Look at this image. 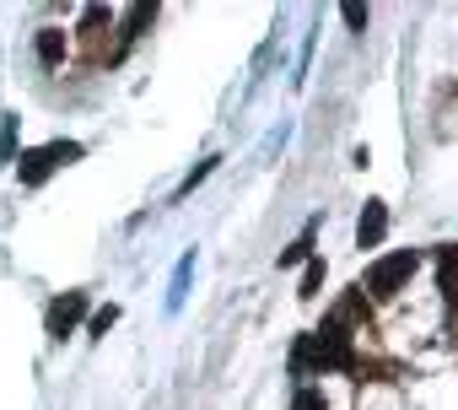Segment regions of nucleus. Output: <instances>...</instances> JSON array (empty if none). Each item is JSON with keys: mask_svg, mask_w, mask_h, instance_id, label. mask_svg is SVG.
Returning a JSON list of instances; mask_svg holds the SVG:
<instances>
[{"mask_svg": "<svg viewBox=\"0 0 458 410\" xmlns=\"http://www.w3.org/2000/svg\"><path fill=\"white\" fill-rule=\"evenodd\" d=\"M437 281H442V303L458 308V249L453 243L437 249Z\"/></svg>", "mask_w": 458, "mask_h": 410, "instance_id": "obj_5", "label": "nucleus"}, {"mask_svg": "<svg viewBox=\"0 0 458 410\" xmlns=\"http://www.w3.org/2000/svg\"><path fill=\"white\" fill-rule=\"evenodd\" d=\"M308 254H313V227H308L292 249H281V265H297V260H308Z\"/></svg>", "mask_w": 458, "mask_h": 410, "instance_id": "obj_10", "label": "nucleus"}, {"mask_svg": "<svg viewBox=\"0 0 458 410\" xmlns=\"http://www.w3.org/2000/svg\"><path fill=\"white\" fill-rule=\"evenodd\" d=\"M210 173H216V157H210V162H199V167H194V173L183 178V189H178V200H183V194H194V184H205Z\"/></svg>", "mask_w": 458, "mask_h": 410, "instance_id": "obj_12", "label": "nucleus"}, {"mask_svg": "<svg viewBox=\"0 0 458 410\" xmlns=\"http://www.w3.org/2000/svg\"><path fill=\"white\" fill-rule=\"evenodd\" d=\"M87 308H92V297H87V292H60V297L49 303V313H44V329H49V340H65V335H76V324L87 319Z\"/></svg>", "mask_w": 458, "mask_h": 410, "instance_id": "obj_3", "label": "nucleus"}, {"mask_svg": "<svg viewBox=\"0 0 458 410\" xmlns=\"http://www.w3.org/2000/svg\"><path fill=\"white\" fill-rule=\"evenodd\" d=\"M81 151H87L81 141H49V146H38V151H22L17 173H22V184H28V189H44V184H49V173H55L60 162H76Z\"/></svg>", "mask_w": 458, "mask_h": 410, "instance_id": "obj_2", "label": "nucleus"}, {"mask_svg": "<svg viewBox=\"0 0 458 410\" xmlns=\"http://www.w3.org/2000/svg\"><path fill=\"white\" fill-rule=\"evenodd\" d=\"M114 324H119V308L108 303V308H98V313H92V324H87V329H92V335H108Z\"/></svg>", "mask_w": 458, "mask_h": 410, "instance_id": "obj_11", "label": "nucleus"}, {"mask_svg": "<svg viewBox=\"0 0 458 410\" xmlns=\"http://www.w3.org/2000/svg\"><path fill=\"white\" fill-rule=\"evenodd\" d=\"M151 22H157V6H130V12H124V33H119V38L130 44V38H140V28H151Z\"/></svg>", "mask_w": 458, "mask_h": 410, "instance_id": "obj_7", "label": "nucleus"}, {"mask_svg": "<svg viewBox=\"0 0 458 410\" xmlns=\"http://www.w3.org/2000/svg\"><path fill=\"white\" fill-rule=\"evenodd\" d=\"M340 17H345V28H351V33H361V28H367V6H356V0H351V6H340Z\"/></svg>", "mask_w": 458, "mask_h": 410, "instance_id": "obj_14", "label": "nucleus"}, {"mask_svg": "<svg viewBox=\"0 0 458 410\" xmlns=\"http://www.w3.org/2000/svg\"><path fill=\"white\" fill-rule=\"evenodd\" d=\"M33 49H38L44 65H60L65 60V28H38V44Z\"/></svg>", "mask_w": 458, "mask_h": 410, "instance_id": "obj_6", "label": "nucleus"}, {"mask_svg": "<svg viewBox=\"0 0 458 410\" xmlns=\"http://www.w3.org/2000/svg\"><path fill=\"white\" fill-rule=\"evenodd\" d=\"M292 410H324V394L302 383V389H297V399H292Z\"/></svg>", "mask_w": 458, "mask_h": 410, "instance_id": "obj_13", "label": "nucleus"}, {"mask_svg": "<svg viewBox=\"0 0 458 410\" xmlns=\"http://www.w3.org/2000/svg\"><path fill=\"white\" fill-rule=\"evenodd\" d=\"M318 286H324V260H308V270H302V292H297V297H318Z\"/></svg>", "mask_w": 458, "mask_h": 410, "instance_id": "obj_9", "label": "nucleus"}, {"mask_svg": "<svg viewBox=\"0 0 458 410\" xmlns=\"http://www.w3.org/2000/svg\"><path fill=\"white\" fill-rule=\"evenodd\" d=\"M415 265H420V254H415V249H394V254H383V260L367 270L361 297H372V303H394V297L404 292V281L415 276Z\"/></svg>", "mask_w": 458, "mask_h": 410, "instance_id": "obj_1", "label": "nucleus"}, {"mask_svg": "<svg viewBox=\"0 0 458 410\" xmlns=\"http://www.w3.org/2000/svg\"><path fill=\"white\" fill-rule=\"evenodd\" d=\"M383 238H388V205L367 200L361 205V222H356V249H377Z\"/></svg>", "mask_w": 458, "mask_h": 410, "instance_id": "obj_4", "label": "nucleus"}, {"mask_svg": "<svg viewBox=\"0 0 458 410\" xmlns=\"http://www.w3.org/2000/svg\"><path fill=\"white\" fill-rule=\"evenodd\" d=\"M0 162H17V114L0 119Z\"/></svg>", "mask_w": 458, "mask_h": 410, "instance_id": "obj_8", "label": "nucleus"}]
</instances>
